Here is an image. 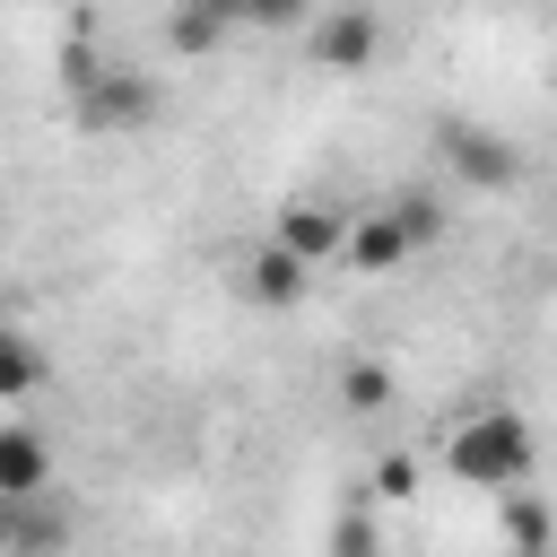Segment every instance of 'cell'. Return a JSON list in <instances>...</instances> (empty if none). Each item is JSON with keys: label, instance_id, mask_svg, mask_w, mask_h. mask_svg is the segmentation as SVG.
<instances>
[{"label": "cell", "instance_id": "cell-1", "mask_svg": "<svg viewBox=\"0 0 557 557\" xmlns=\"http://www.w3.org/2000/svg\"><path fill=\"white\" fill-rule=\"evenodd\" d=\"M531 461H540V444H531V426H522L513 409H470V418L444 435V470H453L461 487H487V496H513V487L531 479Z\"/></svg>", "mask_w": 557, "mask_h": 557}, {"label": "cell", "instance_id": "cell-2", "mask_svg": "<svg viewBox=\"0 0 557 557\" xmlns=\"http://www.w3.org/2000/svg\"><path fill=\"white\" fill-rule=\"evenodd\" d=\"M157 104H165V96H157V78H139V70H113V61H104V70H96V78H87V87L70 96L78 131H96V139L148 131V122H157Z\"/></svg>", "mask_w": 557, "mask_h": 557}, {"label": "cell", "instance_id": "cell-3", "mask_svg": "<svg viewBox=\"0 0 557 557\" xmlns=\"http://www.w3.org/2000/svg\"><path fill=\"white\" fill-rule=\"evenodd\" d=\"M444 157H453V174H461V183H479V191H513V183H522L513 139H505V131H487V122H444Z\"/></svg>", "mask_w": 557, "mask_h": 557}, {"label": "cell", "instance_id": "cell-4", "mask_svg": "<svg viewBox=\"0 0 557 557\" xmlns=\"http://www.w3.org/2000/svg\"><path fill=\"white\" fill-rule=\"evenodd\" d=\"M374 52H383V17H374L366 0H348V9H331V17L313 26V70L357 78V70H374Z\"/></svg>", "mask_w": 557, "mask_h": 557}, {"label": "cell", "instance_id": "cell-5", "mask_svg": "<svg viewBox=\"0 0 557 557\" xmlns=\"http://www.w3.org/2000/svg\"><path fill=\"white\" fill-rule=\"evenodd\" d=\"M339 261H348L357 278H392V270L409 261V235H400V218H392V209H348Z\"/></svg>", "mask_w": 557, "mask_h": 557}, {"label": "cell", "instance_id": "cell-6", "mask_svg": "<svg viewBox=\"0 0 557 557\" xmlns=\"http://www.w3.org/2000/svg\"><path fill=\"white\" fill-rule=\"evenodd\" d=\"M339 235H348V209H331V200H287L270 244H287V252L313 270V261H339Z\"/></svg>", "mask_w": 557, "mask_h": 557}, {"label": "cell", "instance_id": "cell-7", "mask_svg": "<svg viewBox=\"0 0 557 557\" xmlns=\"http://www.w3.org/2000/svg\"><path fill=\"white\" fill-rule=\"evenodd\" d=\"M9 496H52V444L35 426H9L0 418V505Z\"/></svg>", "mask_w": 557, "mask_h": 557}, {"label": "cell", "instance_id": "cell-8", "mask_svg": "<svg viewBox=\"0 0 557 557\" xmlns=\"http://www.w3.org/2000/svg\"><path fill=\"white\" fill-rule=\"evenodd\" d=\"M0 513H9V557H52V548L70 540V522H61L44 496H9Z\"/></svg>", "mask_w": 557, "mask_h": 557}, {"label": "cell", "instance_id": "cell-9", "mask_svg": "<svg viewBox=\"0 0 557 557\" xmlns=\"http://www.w3.org/2000/svg\"><path fill=\"white\" fill-rule=\"evenodd\" d=\"M244 287H252V305H296V296H305V261H296L287 244H261V252L244 261Z\"/></svg>", "mask_w": 557, "mask_h": 557}, {"label": "cell", "instance_id": "cell-10", "mask_svg": "<svg viewBox=\"0 0 557 557\" xmlns=\"http://www.w3.org/2000/svg\"><path fill=\"white\" fill-rule=\"evenodd\" d=\"M35 383H44V348H35L26 331H9V322H0V409H17Z\"/></svg>", "mask_w": 557, "mask_h": 557}, {"label": "cell", "instance_id": "cell-11", "mask_svg": "<svg viewBox=\"0 0 557 557\" xmlns=\"http://www.w3.org/2000/svg\"><path fill=\"white\" fill-rule=\"evenodd\" d=\"M505 540H513V557H531V548H557V522H548V505H540V496H505Z\"/></svg>", "mask_w": 557, "mask_h": 557}, {"label": "cell", "instance_id": "cell-12", "mask_svg": "<svg viewBox=\"0 0 557 557\" xmlns=\"http://www.w3.org/2000/svg\"><path fill=\"white\" fill-rule=\"evenodd\" d=\"M165 44H174V52H218V44H226V17L200 9V0H183V9L165 17Z\"/></svg>", "mask_w": 557, "mask_h": 557}, {"label": "cell", "instance_id": "cell-13", "mask_svg": "<svg viewBox=\"0 0 557 557\" xmlns=\"http://www.w3.org/2000/svg\"><path fill=\"white\" fill-rule=\"evenodd\" d=\"M339 400H348L357 418H374V409L392 400V374H383L374 357H348V366H339Z\"/></svg>", "mask_w": 557, "mask_h": 557}, {"label": "cell", "instance_id": "cell-14", "mask_svg": "<svg viewBox=\"0 0 557 557\" xmlns=\"http://www.w3.org/2000/svg\"><path fill=\"white\" fill-rule=\"evenodd\" d=\"M200 9H218L226 26H296L313 0H200Z\"/></svg>", "mask_w": 557, "mask_h": 557}, {"label": "cell", "instance_id": "cell-15", "mask_svg": "<svg viewBox=\"0 0 557 557\" xmlns=\"http://www.w3.org/2000/svg\"><path fill=\"white\" fill-rule=\"evenodd\" d=\"M392 218H400V235H409V252H418V244H435V235H444V209H435V200H426V191H400V200H392Z\"/></svg>", "mask_w": 557, "mask_h": 557}, {"label": "cell", "instance_id": "cell-16", "mask_svg": "<svg viewBox=\"0 0 557 557\" xmlns=\"http://www.w3.org/2000/svg\"><path fill=\"white\" fill-rule=\"evenodd\" d=\"M374 496H383V505H409V496H418V453H383V461H374Z\"/></svg>", "mask_w": 557, "mask_h": 557}, {"label": "cell", "instance_id": "cell-17", "mask_svg": "<svg viewBox=\"0 0 557 557\" xmlns=\"http://www.w3.org/2000/svg\"><path fill=\"white\" fill-rule=\"evenodd\" d=\"M331 557H374V522H366V513H339V531H331Z\"/></svg>", "mask_w": 557, "mask_h": 557}, {"label": "cell", "instance_id": "cell-18", "mask_svg": "<svg viewBox=\"0 0 557 557\" xmlns=\"http://www.w3.org/2000/svg\"><path fill=\"white\" fill-rule=\"evenodd\" d=\"M96 70H104V61H96V44H61V87H70V96H78Z\"/></svg>", "mask_w": 557, "mask_h": 557}, {"label": "cell", "instance_id": "cell-19", "mask_svg": "<svg viewBox=\"0 0 557 557\" xmlns=\"http://www.w3.org/2000/svg\"><path fill=\"white\" fill-rule=\"evenodd\" d=\"M0 557H9V513H0Z\"/></svg>", "mask_w": 557, "mask_h": 557}, {"label": "cell", "instance_id": "cell-20", "mask_svg": "<svg viewBox=\"0 0 557 557\" xmlns=\"http://www.w3.org/2000/svg\"><path fill=\"white\" fill-rule=\"evenodd\" d=\"M531 557H557V548H531Z\"/></svg>", "mask_w": 557, "mask_h": 557}]
</instances>
